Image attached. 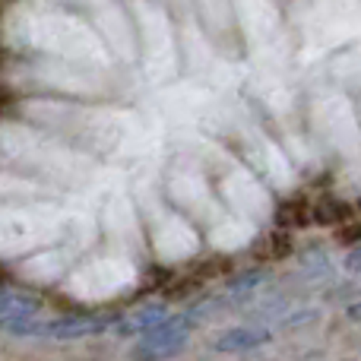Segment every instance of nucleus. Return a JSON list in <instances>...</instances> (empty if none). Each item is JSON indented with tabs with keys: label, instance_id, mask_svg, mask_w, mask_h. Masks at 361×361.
<instances>
[{
	"label": "nucleus",
	"instance_id": "obj_1",
	"mask_svg": "<svg viewBox=\"0 0 361 361\" xmlns=\"http://www.w3.org/2000/svg\"><path fill=\"white\" fill-rule=\"evenodd\" d=\"M118 317L105 314H63V317H38L25 326L23 339H54V343H70V339H86L95 333H105L114 326Z\"/></svg>",
	"mask_w": 361,
	"mask_h": 361
},
{
	"label": "nucleus",
	"instance_id": "obj_2",
	"mask_svg": "<svg viewBox=\"0 0 361 361\" xmlns=\"http://www.w3.org/2000/svg\"><path fill=\"white\" fill-rule=\"evenodd\" d=\"M193 326V314H180V317H165L159 326H152L149 333H143V343L137 345L133 355L156 358V355H175L184 345L187 333Z\"/></svg>",
	"mask_w": 361,
	"mask_h": 361
},
{
	"label": "nucleus",
	"instance_id": "obj_3",
	"mask_svg": "<svg viewBox=\"0 0 361 361\" xmlns=\"http://www.w3.org/2000/svg\"><path fill=\"white\" fill-rule=\"evenodd\" d=\"M38 317H42V305L35 298L10 292V288H0V330L13 333V336H23L25 326Z\"/></svg>",
	"mask_w": 361,
	"mask_h": 361
},
{
	"label": "nucleus",
	"instance_id": "obj_4",
	"mask_svg": "<svg viewBox=\"0 0 361 361\" xmlns=\"http://www.w3.org/2000/svg\"><path fill=\"white\" fill-rule=\"evenodd\" d=\"M269 339V330H260V326H228V330L216 333L212 339V349L219 352H244V349H257Z\"/></svg>",
	"mask_w": 361,
	"mask_h": 361
},
{
	"label": "nucleus",
	"instance_id": "obj_5",
	"mask_svg": "<svg viewBox=\"0 0 361 361\" xmlns=\"http://www.w3.org/2000/svg\"><path fill=\"white\" fill-rule=\"evenodd\" d=\"M165 317H169V314H165L162 305H146V307H140V311L127 314V317L114 320L111 330L121 333V336H143V333H149L152 326L162 324Z\"/></svg>",
	"mask_w": 361,
	"mask_h": 361
},
{
	"label": "nucleus",
	"instance_id": "obj_6",
	"mask_svg": "<svg viewBox=\"0 0 361 361\" xmlns=\"http://www.w3.org/2000/svg\"><path fill=\"white\" fill-rule=\"evenodd\" d=\"M314 219L324 225H339L349 219V203H343V200H324V203H317V209H314Z\"/></svg>",
	"mask_w": 361,
	"mask_h": 361
},
{
	"label": "nucleus",
	"instance_id": "obj_7",
	"mask_svg": "<svg viewBox=\"0 0 361 361\" xmlns=\"http://www.w3.org/2000/svg\"><path fill=\"white\" fill-rule=\"evenodd\" d=\"M263 279H267V273H263V269H254V273H244V276H238V279H231L228 288L231 292H250V288L260 286Z\"/></svg>",
	"mask_w": 361,
	"mask_h": 361
},
{
	"label": "nucleus",
	"instance_id": "obj_8",
	"mask_svg": "<svg viewBox=\"0 0 361 361\" xmlns=\"http://www.w3.org/2000/svg\"><path fill=\"white\" fill-rule=\"evenodd\" d=\"M282 222H295V225H305L307 216H305V203L295 200V203H286L282 206Z\"/></svg>",
	"mask_w": 361,
	"mask_h": 361
},
{
	"label": "nucleus",
	"instance_id": "obj_9",
	"mask_svg": "<svg viewBox=\"0 0 361 361\" xmlns=\"http://www.w3.org/2000/svg\"><path fill=\"white\" fill-rule=\"evenodd\" d=\"M336 238H339L343 244H358V241H361V222H349V219H345V222L339 225Z\"/></svg>",
	"mask_w": 361,
	"mask_h": 361
},
{
	"label": "nucleus",
	"instance_id": "obj_10",
	"mask_svg": "<svg viewBox=\"0 0 361 361\" xmlns=\"http://www.w3.org/2000/svg\"><path fill=\"white\" fill-rule=\"evenodd\" d=\"M345 269H349V273H361V241L355 244V250L345 257Z\"/></svg>",
	"mask_w": 361,
	"mask_h": 361
},
{
	"label": "nucleus",
	"instance_id": "obj_11",
	"mask_svg": "<svg viewBox=\"0 0 361 361\" xmlns=\"http://www.w3.org/2000/svg\"><path fill=\"white\" fill-rule=\"evenodd\" d=\"M345 314H349V320H355V324H361V301H355V305H352Z\"/></svg>",
	"mask_w": 361,
	"mask_h": 361
},
{
	"label": "nucleus",
	"instance_id": "obj_12",
	"mask_svg": "<svg viewBox=\"0 0 361 361\" xmlns=\"http://www.w3.org/2000/svg\"><path fill=\"white\" fill-rule=\"evenodd\" d=\"M6 105H10V95H6V92H0V111H4Z\"/></svg>",
	"mask_w": 361,
	"mask_h": 361
},
{
	"label": "nucleus",
	"instance_id": "obj_13",
	"mask_svg": "<svg viewBox=\"0 0 361 361\" xmlns=\"http://www.w3.org/2000/svg\"><path fill=\"white\" fill-rule=\"evenodd\" d=\"M6 4H10V0H0V13H4V6H6Z\"/></svg>",
	"mask_w": 361,
	"mask_h": 361
},
{
	"label": "nucleus",
	"instance_id": "obj_14",
	"mask_svg": "<svg viewBox=\"0 0 361 361\" xmlns=\"http://www.w3.org/2000/svg\"><path fill=\"white\" fill-rule=\"evenodd\" d=\"M0 57H4V51H0Z\"/></svg>",
	"mask_w": 361,
	"mask_h": 361
}]
</instances>
